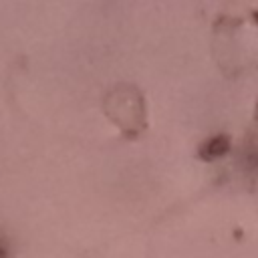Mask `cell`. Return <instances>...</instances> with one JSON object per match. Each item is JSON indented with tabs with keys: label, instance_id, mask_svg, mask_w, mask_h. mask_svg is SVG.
<instances>
[{
	"label": "cell",
	"instance_id": "1",
	"mask_svg": "<svg viewBox=\"0 0 258 258\" xmlns=\"http://www.w3.org/2000/svg\"><path fill=\"white\" fill-rule=\"evenodd\" d=\"M228 147H230V143H228V137H224V135H218V137H212L210 141H206L200 153H202L206 159H214V157H220V155H224V153L228 151Z\"/></svg>",
	"mask_w": 258,
	"mask_h": 258
},
{
	"label": "cell",
	"instance_id": "2",
	"mask_svg": "<svg viewBox=\"0 0 258 258\" xmlns=\"http://www.w3.org/2000/svg\"><path fill=\"white\" fill-rule=\"evenodd\" d=\"M0 258H8V250H6V244L2 238H0Z\"/></svg>",
	"mask_w": 258,
	"mask_h": 258
}]
</instances>
